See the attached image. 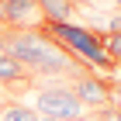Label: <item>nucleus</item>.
Listing matches in <instances>:
<instances>
[{"mask_svg": "<svg viewBox=\"0 0 121 121\" xmlns=\"http://www.w3.org/2000/svg\"><path fill=\"white\" fill-rule=\"evenodd\" d=\"M0 52H7L28 73H42V76L76 73V59H69V52L62 45H56L42 28H24V31L7 28V31H0Z\"/></svg>", "mask_w": 121, "mask_h": 121, "instance_id": "1", "label": "nucleus"}, {"mask_svg": "<svg viewBox=\"0 0 121 121\" xmlns=\"http://www.w3.org/2000/svg\"><path fill=\"white\" fill-rule=\"evenodd\" d=\"M42 31H45L56 45H62L66 52H69V59H80L83 66H90V69H111V59H107V52H104V42L97 31H90L86 24H80V21H69V24H42Z\"/></svg>", "mask_w": 121, "mask_h": 121, "instance_id": "2", "label": "nucleus"}, {"mask_svg": "<svg viewBox=\"0 0 121 121\" xmlns=\"http://www.w3.org/2000/svg\"><path fill=\"white\" fill-rule=\"evenodd\" d=\"M31 111L38 118H56V121H83L86 107L73 97L69 86H42L31 93Z\"/></svg>", "mask_w": 121, "mask_h": 121, "instance_id": "3", "label": "nucleus"}, {"mask_svg": "<svg viewBox=\"0 0 121 121\" xmlns=\"http://www.w3.org/2000/svg\"><path fill=\"white\" fill-rule=\"evenodd\" d=\"M69 90H73V97L83 107H104V111L111 107V83L100 80L97 73H80Z\"/></svg>", "mask_w": 121, "mask_h": 121, "instance_id": "4", "label": "nucleus"}, {"mask_svg": "<svg viewBox=\"0 0 121 121\" xmlns=\"http://www.w3.org/2000/svg\"><path fill=\"white\" fill-rule=\"evenodd\" d=\"M38 0H0V24L4 28H14V31H24V28H38Z\"/></svg>", "mask_w": 121, "mask_h": 121, "instance_id": "5", "label": "nucleus"}, {"mask_svg": "<svg viewBox=\"0 0 121 121\" xmlns=\"http://www.w3.org/2000/svg\"><path fill=\"white\" fill-rule=\"evenodd\" d=\"M38 14H42V24H69L80 17L76 0H38Z\"/></svg>", "mask_w": 121, "mask_h": 121, "instance_id": "6", "label": "nucleus"}, {"mask_svg": "<svg viewBox=\"0 0 121 121\" xmlns=\"http://www.w3.org/2000/svg\"><path fill=\"white\" fill-rule=\"evenodd\" d=\"M24 80H28V69L14 62L7 52H0V83H24Z\"/></svg>", "mask_w": 121, "mask_h": 121, "instance_id": "7", "label": "nucleus"}, {"mask_svg": "<svg viewBox=\"0 0 121 121\" xmlns=\"http://www.w3.org/2000/svg\"><path fill=\"white\" fill-rule=\"evenodd\" d=\"M0 121H38V114L24 104H0Z\"/></svg>", "mask_w": 121, "mask_h": 121, "instance_id": "8", "label": "nucleus"}, {"mask_svg": "<svg viewBox=\"0 0 121 121\" xmlns=\"http://www.w3.org/2000/svg\"><path fill=\"white\" fill-rule=\"evenodd\" d=\"M100 42H104V52H107V59H111V62H121V35L107 31V35H100Z\"/></svg>", "mask_w": 121, "mask_h": 121, "instance_id": "9", "label": "nucleus"}, {"mask_svg": "<svg viewBox=\"0 0 121 121\" xmlns=\"http://www.w3.org/2000/svg\"><path fill=\"white\" fill-rule=\"evenodd\" d=\"M107 31H114V35H121V10L107 17Z\"/></svg>", "mask_w": 121, "mask_h": 121, "instance_id": "10", "label": "nucleus"}, {"mask_svg": "<svg viewBox=\"0 0 121 121\" xmlns=\"http://www.w3.org/2000/svg\"><path fill=\"white\" fill-rule=\"evenodd\" d=\"M111 104H118V107H121V83L111 86Z\"/></svg>", "mask_w": 121, "mask_h": 121, "instance_id": "11", "label": "nucleus"}, {"mask_svg": "<svg viewBox=\"0 0 121 121\" xmlns=\"http://www.w3.org/2000/svg\"><path fill=\"white\" fill-rule=\"evenodd\" d=\"M107 114H111V121H121V107H107Z\"/></svg>", "mask_w": 121, "mask_h": 121, "instance_id": "12", "label": "nucleus"}, {"mask_svg": "<svg viewBox=\"0 0 121 121\" xmlns=\"http://www.w3.org/2000/svg\"><path fill=\"white\" fill-rule=\"evenodd\" d=\"M83 121H111V114L104 111V114H100V118H90V114H86V118H83Z\"/></svg>", "mask_w": 121, "mask_h": 121, "instance_id": "13", "label": "nucleus"}, {"mask_svg": "<svg viewBox=\"0 0 121 121\" xmlns=\"http://www.w3.org/2000/svg\"><path fill=\"white\" fill-rule=\"evenodd\" d=\"M38 121H56V118H38Z\"/></svg>", "mask_w": 121, "mask_h": 121, "instance_id": "14", "label": "nucleus"}]
</instances>
